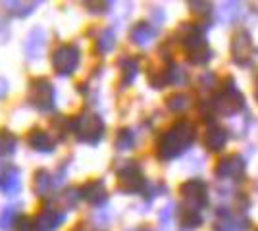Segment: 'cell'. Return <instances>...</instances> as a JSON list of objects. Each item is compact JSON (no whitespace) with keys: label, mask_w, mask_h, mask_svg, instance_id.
I'll return each instance as SVG.
<instances>
[{"label":"cell","mask_w":258,"mask_h":231,"mask_svg":"<svg viewBox=\"0 0 258 231\" xmlns=\"http://www.w3.org/2000/svg\"><path fill=\"white\" fill-rule=\"evenodd\" d=\"M197 137V127L189 120L175 121L172 127H168L158 139V158L160 160H173L181 156Z\"/></svg>","instance_id":"obj_1"},{"label":"cell","mask_w":258,"mask_h":231,"mask_svg":"<svg viewBox=\"0 0 258 231\" xmlns=\"http://www.w3.org/2000/svg\"><path fill=\"white\" fill-rule=\"evenodd\" d=\"M104 121L97 114L83 112L72 120V131L77 135V141L85 144H98L104 139Z\"/></svg>","instance_id":"obj_2"},{"label":"cell","mask_w":258,"mask_h":231,"mask_svg":"<svg viewBox=\"0 0 258 231\" xmlns=\"http://www.w3.org/2000/svg\"><path fill=\"white\" fill-rule=\"evenodd\" d=\"M81 62V50L74 43H64L54 48L50 56V66L60 77H70L76 73Z\"/></svg>","instance_id":"obj_3"},{"label":"cell","mask_w":258,"mask_h":231,"mask_svg":"<svg viewBox=\"0 0 258 231\" xmlns=\"http://www.w3.org/2000/svg\"><path fill=\"white\" fill-rule=\"evenodd\" d=\"M210 104H212V110L218 112V114L233 116V114L243 110V106H245V99H243L241 91L233 85V79H229L226 85L222 87V91H220V93H216Z\"/></svg>","instance_id":"obj_4"},{"label":"cell","mask_w":258,"mask_h":231,"mask_svg":"<svg viewBox=\"0 0 258 231\" xmlns=\"http://www.w3.org/2000/svg\"><path fill=\"white\" fill-rule=\"evenodd\" d=\"M27 100L35 110L48 114L54 110L56 106V89L48 79H33L31 85H29V95Z\"/></svg>","instance_id":"obj_5"},{"label":"cell","mask_w":258,"mask_h":231,"mask_svg":"<svg viewBox=\"0 0 258 231\" xmlns=\"http://www.w3.org/2000/svg\"><path fill=\"white\" fill-rule=\"evenodd\" d=\"M116 176H118V187L123 193L135 195V193L145 191L147 187V179L143 176V170L133 160H125L123 164H119L116 168Z\"/></svg>","instance_id":"obj_6"},{"label":"cell","mask_w":258,"mask_h":231,"mask_svg":"<svg viewBox=\"0 0 258 231\" xmlns=\"http://www.w3.org/2000/svg\"><path fill=\"white\" fill-rule=\"evenodd\" d=\"M183 198V208L201 212L208 204V189L203 179H189L179 187Z\"/></svg>","instance_id":"obj_7"},{"label":"cell","mask_w":258,"mask_h":231,"mask_svg":"<svg viewBox=\"0 0 258 231\" xmlns=\"http://www.w3.org/2000/svg\"><path fill=\"white\" fill-rule=\"evenodd\" d=\"M231 56L237 66H248L254 56V44L247 31H239L231 41Z\"/></svg>","instance_id":"obj_8"},{"label":"cell","mask_w":258,"mask_h":231,"mask_svg":"<svg viewBox=\"0 0 258 231\" xmlns=\"http://www.w3.org/2000/svg\"><path fill=\"white\" fill-rule=\"evenodd\" d=\"M245 168H247V162L241 154H229L218 162L216 176L220 179H241L245 174Z\"/></svg>","instance_id":"obj_9"},{"label":"cell","mask_w":258,"mask_h":231,"mask_svg":"<svg viewBox=\"0 0 258 231\" xmlns=\"http://www.w3.org/2000/svg\"><path fill=\"white\" fill-rule=\"evenodd\" d=\"M175 35H177V41L187 48V52L197 50V48H201V46H206L205 33H203V29H201L199 25H195V23H183Z\"/></svg>","instance_id":"obj_10"},{"label":"cell","mask_w":258,"mask_h":231,"mask_svg":"<svg viewBox=\"0 0 258 231\" xmlns=\"http://www.w3.org/2000/svg\"><path fill=\"white\" fill-rule=\"evenodd\" d=\"M0 191L8 197H16L22 191V170L18 166L8 164L0 172Z\"/></svg>","instance_id":"obj_11"},{"label":"cell","mask_w":258,"mask_h":231,"mask_svg":"<svg viewBox=\"0 0 258 231\" xmlns=\"http://www.w3.org/2000/svg\"><path fill=\"white\" fill-rule=\"evenodd\" d=\"M35 229L37 231H54L66 221V212L56 208H44L35 216Z\"/></svg>","instance_id":"obj_12"},{"label":"cell","mask_w":258,"mask_h":231,"mask_svg":"<svg viewBox=\"0 0 258 231\" xmlns=\"http://www.w3.org/2000/svg\"><path fill=\"white\" fill-rule=\"evenodd\" d=\"M79 193H81V198L85 202H89V204H93V206H102L108 200L106 185H104L102 179H91V181H87L85 185L79 189Z\"/></svg>","instance_id":"obj_13"},{"label":"cell","mask_w":258,"mask_h":231,"mask_svg":"<svg viewBox=\"0 0 258 231\" xmlns=\"http://www.w3.org/2000/svg\"><path fill=\"white\" fill-rule=\"evenodd\" d=\"M44 46H46V35H44L43 27L31 29V33L23 41V50H25V56L29 60H39L44 52Z\"/></svg>","instance_id":"obj_14"},{"label":"cell","mask_w":258,"mask_h":231,"mask_svg":"<svg viewBox=\"0 0 258 231\" xmlns=\"http://www.w3.org/2000/svg\"><path fill=\"white\" fill-rule=\"evenodd\" d=\"M27 143H29V146H31L33 150H37V152H43V154H50L54 152V141L52 137L48 135L46 131H43V129H31L29 131V135H27Z\"/></svg>","instance_id":"obj_15"},{"label":"cell","mask_w":258,"mask_h":231,"mask_svg":"<svg viewBox=\"0 0 258 231\" xmlns=\"http://www.w3.org/2000/svg\"><path fill=\"white\" fill-rule=\"evenodd\" d=\"M154 37H156V29H154L149 22L135 23V25L131 27V31H129L131 43L137 44V46H147V44H151Z\"/></svg>","instance_id":"obj_16"},{"label":"cell","mask_w":258,"mask_h":231,"mask_svg":"<svg viewBox=\"0 0 258 231\" xmlns=\"http://www.w3.org/2000/svg\"><path fill=\"white\" fill-rule=\"evenodd\" d=\"M54 187V174H50L48 170H37L33 176V191L37 197H48L50 191Z\"/></svg>","instance_id":"obj_17"},{"label":"cell","mask_w":258,"mask_h":231,"mask_svg":"<svg viewBox=\"0 0 258 231\" xmlns=\"http://www.w3.org/2000/svg\"><path fill=\"white\" fill-rule=\"evenodd\" d=\"M227 143V131L222 127H212L206 131L205 144L210 152H220Z\"/></svg>","instance_id":"obj_18"},{"label":"cell","mask_w":258,"mask_h":231,"mask_svg":"<svg viewBox=\"0 0 258 231\" xmlns=\"http://www.w3.org/2000/svg\"><path fill=\"white\" fill-rule=\"evenodd\" d=\"M114 46H116V33H114V29H104L97 37V43H95L97 52L100 56H106L114 50Z\"/></svg>","instance_id":"obj_19"},{"label":"cell","mask_w":258,"mask_h":231,"mask_svg":"<svg viewBox=\"0 0 258 231\" xmlns=\"http://www.w3.org/2000/svg\"><path fill=\"white\" fill-rule=\"evenodd\" d=\"M18 148V137L8 129L0 131V158H8Z\"/></svg>","instance_id":"obj_20"},{"label":"cell","mask_w":258,"mask_h":231,"mask_svg":"<svg viewBox=\"0 0 258 231\" xmlns=\"http://www.w3.org/2000/svg\"><path fill=\"white\" fill-rule=\"evenodd\" d=\"M20 220V212H18V206H4L2 212H0V229L4 231H12L16 227V223Z\"/></svg>","instance_id":"obj_21"},{"label":"cell","mask_w":258,"mask_h":231,"mask_svg":"<svg viewBox=\"0 0 258 231\" xmlns=\"http://www.w3.org/2000/svg\"><path fill=\"white\" fill-rule=\"evenodd\" d=\"M137 71H139L137 60L135 58H125L121 62V79H119L121 87H127L129 83H133V79L137 77Z\"/></svg>","instance_id":"obj_22"},{"label":"cell","mask_w":258,"mask_h":231,"mask_svg":"<svg viewBox=\"0 0 258 231\" xmlns=\"http://www.w3.org/2000/svg\"><path fill=\"white\" fill-rule=\"evenodd\" d=\"M166 106H168V110L175 112V114H181V112H185L191 106V97L189 95H183V93H175L172 97H168Z\"/></svg>","instance_id":"obj_23"},{"label":"cell","mask_w":258,"mask_h":231,"mask_svg":"<svg viewBox=\"0 0 258 231\" xmlns=\"http://www.w3.org/2000/svg\"><path fill=\"white\" fill-rule=\"evenodd\" d=\"M4 8L16 18H27L37 8V4L35 2H4Z\"/></svg>","instance_id":"obj_24"},{"label":"cell","mask_w":258,"mask_h":231,"mask_svg":"<svg viewBox=\"0 0 258 231\" xmlns=\"http://www.w3.org/2000/svg\"><path fill=\"white\" fill-rule=\"evenodd\" d=\"M179 223L187 229H193V227H199L203 223V218H201V212H195V210H187L179 206Z\"/></svg>","instance_id":"obj_25"},{"label":"cell","mask_w":258,"mask_h":231,"mask_svg":"<svg viewBox=\"0 0 258 231\" xmlns=\"http://www.w3.org/2000/svg\"><path fill=\"white\" fill-rule=\"evenodd\" d=\"M212 48L206 44V46H201V48H197V50H191V52H187V58H189V62L195 64V66H205L210 62V58H212Z\"/></svg>","instance_id":"obj_26"},{"label":"cell","mask_w":258,"mask_h":231,"mask_svg":"<svg viewBox=\"0 0 258 231\" xmlns=\"http://www.w3.org/2000/svg\"><path fill=\"white\" fill-rule=\"evenodd\" d=\"M135 146V133L129 127H123L119 129L118 135H116V148L118 150H131Z\"/></svg>","instance_id":"obj_27"},{"label":"cell","mask_w":258,"mask_h":231,"mask_svg":"<svg viewBox=\"0 0 258 231\" xmlns=\"http://www.w3.org/2000/svg\"><path fill=\"white\" fill-rule=\"evenodd\" d=\"M243 229H247V223H243L239 218H231L229 214H227L226 218L216 221L214 225V231H243Z\"/></svg>","instance_id":"obj_28"},{"label":"cell","mask_w":258,"mask_h":231,"mask_svg":"<svg viewBox=\"0 0 258 231\" xmlns=\"http://www.w3.org/2000/svg\"><path fill=\"white\" fill-rule=\"evenodd\" d=\"M168 75H170V85H183L187 81V75H185L183 67L175 66V64L168 66Z\"/></svg>","instance_id":"obj_29"},{"label":"cell","mask_w":258,"mask_h":231,"mask_svg":"<svg viewBox=\"0 0 258 231\" xmlns=\"http://www.w3.org/2000/svg\"><path fill=\"white\" fill-rule=\"evenodd\" d=\"M79 198H81L79 189H68V191H64V195H62V200H64L66 208H74Z\"/></svg>","instance_id":"obj_30"},{"label":"cell","mask_w":258,"mask_h":231,"mask_svg":"<svg viewBox=\"0 0 258 231\" xmlns=\"http://www.w3.org/2000/svg\"><path fill=\"white\" fill-rule=\"evenodd\" d=\"M191 12L197 16H208L212 12V4L210 2H191Z\"/></svg>","instance_id":"obj_31"},{"label":"cell","mask_w":258,"mask_h":231,"mask_svg":"<svg viewBox=\"0 0 258 231\" xmlns=\"http://www.w3.org/2000/svg\"><path fill=\"white\" fill-rule=\"evenodd\" d=\"M239 2H224L222 4V18H226V20H231L235 14H239Z\"/></svg>","instance_id":"obj_32"},{"label":"cell","mask_w":258,"mask_h":231,"mask_svg":"<svg viewBox=\"0 0 258 231\" xmlns=\"http://www.w3.org/2000/svg\"><path fill=\"white\" fill-rule=\"evenodd\" d=\"M14 231H37V229H35V221H33L31 218L22 216V218L18 220V223H16Z\"/></svg>","instance_id":"obj_33"},{"label":"cell","mask_w":258,"mask_h":231,"mask_svg":"<svg viewBox=\"0 0 258 231\" xmlns=\"http://www.w3.org/2000/svg\"><path fill=\"white\" fill-rule=\"evenodd\" d=\"M8 89H10V87H8V79L0 77V100L8 95Z\"/></svg>","instance_id":"obj_34"},{"label":"cell","mask_w":258,"mask_h":231,"mask_svg":"<svg viewBox=\"0 0 258 231\" xmlns=\"http://www.w3.org/2000/svg\"><path fill=\"white\" fill-rule=\"evenodd\" d=\"M170 214H172V206H166V208L162 210V214H160V220L166 223V221L170 220Z\"/></svg>","instance_id":"obj_35"},{"label":"cell","mask_w":258,"mask_h":231,"mask_svg":"<svg viewBox=\"0 0 258 231\" xmlns=\"http://www.w3.org/2000/svg\"><path fill=\"white\" fill-rule=\"evenodd\" d=\"M254 99H256V102H258V77H256V81H254Z\"/></svg>","instance_id":"obj_36"},{"label":"cell","mask_w":258,"mask_h":231,"mask_svg":"<svg viewBox=\"0 0 258 231\" xmlns=\"http://www.w3.org/2000/svg\"><path fill=\"white\" fill-rule=\"evenodd\" d=\"M74 231H83V229H74Z\"/></svg>","instance_id":"obj_37"},{"label":"cell","mask_w":258,"mask_h":231,"mask_svg":"<svg viewBox=\"0 0 258 231\" xmlns=\"http://www.w3.org/2000/svg\"><path fill=\"white\" fill-rule=\"evenodd\" d=\"M139 231H147V229H139Z\"/></svg>","instance_id":"obj_38"}]
</instances>
